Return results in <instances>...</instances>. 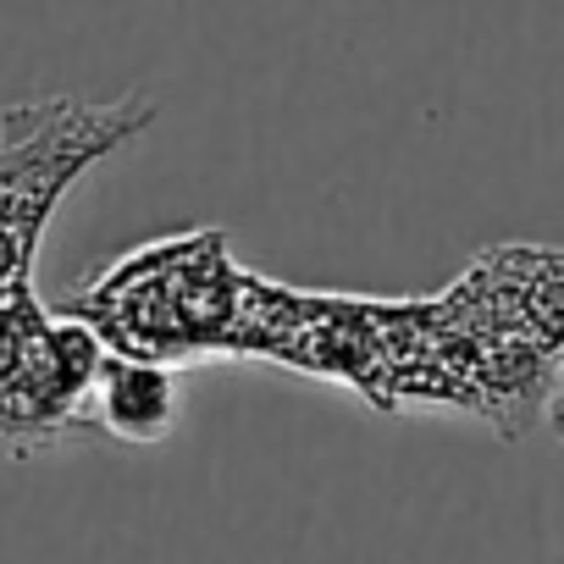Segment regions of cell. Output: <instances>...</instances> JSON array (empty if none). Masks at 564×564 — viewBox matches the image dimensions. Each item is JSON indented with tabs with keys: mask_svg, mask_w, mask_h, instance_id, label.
Wrapping results in <instances>:
<instances>
[{
	"mask_svg": "<svg viewBox=\"0 0 564 564\" xmlns=\"http://www.w3.org/2000/svg\"><path fill=\"white\" fill-rule=\"evenodd\" d=\"M547 421H553V432L564 437V360H558V377H553V399H547Z\"/></svg>",
	"mask_w": 564,
	"mask_h": 564,
	"instance_id": "cell-5",
	"label": "cell"
},
{
	"mask_svg": "<svg viewBox=\"0 0 564 564\" xmlns=\"http://www.w3.org/2000/svg\"><path fill=\"white\" fill-rule=\"evenodd\" d=\"M106 344L73 311L56 316L34 276L0 289V448L29 459L95 432V377Z\"/></svg>",
	"mask_w": 564,
	"mask_h": 564,
	"instance_id": "cell-3",
	"label": "cell"
},
{
	"mask_svg": "<svg viewBox=\"0 0 564 564\" xmlns=\"http://www.w3.org/2000/svg\"><path fill=\"white\" fill-rule=\"evenodd\" d=\"M183 410V388H177V366L161 360H133V355H111L95 377V432L111 443H166Z\"/></svg>",
	"mask_w": 564,
	"mask_h": 564,
	"instance_id": "cell-4",
	"label": "cell"
},
{
	"mask_svg": "<svg viewBox=\"0 0 564 564\" xmlns=\"http://www.w3.org/2000/svg\"><path fill=\"white\" fill-rule=\"evenodd\" d=\"M161 106L150 95L78 100L40 95L0 111V289L34 276L40 243L62 199L117 150L155 128Z\"/></svg>",
	"mask_w": 564,
	"mask_h": 564,
	"instance_id": "cell-2",
	"label": "cell"
},
{
	"mask_svg": "<svg viewBox=\"0 0 564 564\" xmlns=\"http://www.w3.org/2000/svg\"><path fill=\"white\" fill-rule=\"evenodd\" d=\"M243 294L249 271H238L227 232L199 227L117 254L78 289L73 316L89 322L111 355L188 366L238 349Z\"/></svg>",
	"mask_w": 564,
	"mask_h": 564,
	"instance_id": "cell-1",
	"label": "cell"
}]
</instances>
